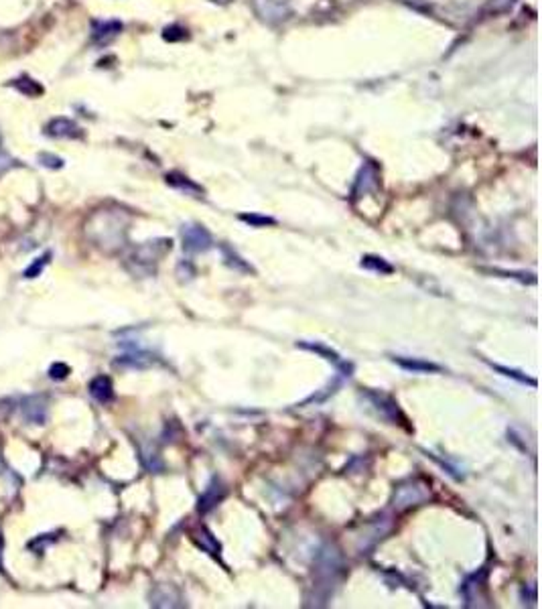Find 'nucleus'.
<instances>
[{"label":"nucleus","mask_w":542,"mask_h":609,"mask_svg":"<svg viewBox=\"0 0 542 609\" xmlns=\"http://www.w3.org/2000/svg\"><path fill=\"white\" fill-rule=\"evenodd\" d=\"M242 222H246L250 227H267V225H274L276 220L269 218V216H260V214H242L240 216Z\"/></svg>","instance_id":"nucleus-23"},{"label":"nucleus","mask_w":542,"mask_h":609,"mask_svg":"<svg viewBox=\"0 0 542 609\" xmlns=\"http://www.w3.org/2000/svg\"><path fill=\"white\" fill-rule=\"evenodd\" d=\"M23 412H25V419H27V421L41 425V423L45 421L47 408H45L43 402H39V398H33V400H27V402H25Z\"/></svg>","instance_id":"nucleus-19"},{"label":"nucleus","mask_w":542,"mask_h":609,"mask_svg":"<svg viewBox=\"0 0 542 609\" xmlns=\"http://www.w3.org/2000/svg\"><path fill=\"white\" fill-rule=\"evenodd\" d=\"M181 240H183V250L189 254H199L208 252L214 248V238L212 234L199 225V223H187L181 227Z\"/></svg>","instance_id":"nucleus-3"},{"label":"nucleus","mask_w":542,"mask_h":609,"mask_svg":"<svg viewBox=\"0 0 542 609\" xmlns=\"http://www.w3.org/2000/svg\"><path fill=\"white\" fill-rule=\"evenodd\" d=\"M193 540H195V545L201 551H206V553L212 554V556H219V543H217L216 536L208 528H199L197 532H193Z\"/></svg>","instance_id":"nucleus-17"},{"label":"nucleus","mask_w":542,"mask_h":609,"mask_svg":"<svg viewBox=\"0 0 542 609\" xmlns=\"http://www.w3.org/2000/svg\"><path fill=\"white\" fill-rule=\"evenodd\" d=\"M516 0H489V10L491 12H506L514 6Z\"/></svg>","instance_id":"nucleus-28"},{"label":"nucleus","mask_w":542,"mask_h":609,"mask_svg":"<svg viewBox=\"0 0 542 609\" xmlns=\"http://www.w3.org/2000/svg\"><path fill=\"white\" fill-rule=\"evenodd\" d=\"M45 134L51 138H77L82 136V128L71 118H53L45 126Z\"/></svg>","instance_id":"nucleus-9"},{"label":"nucleus","mask_w":542,"mask_h":609,"mask_svg":"<svg viewBox=\"0 0 542 609\" xmlns=\"http://www.w3.org/2000/svg\"><path fill=\"white\" fill-rule=\"evenodd\" d=\"M49 258H51V254H43L41 258H37V260H35V264H31V266L27 269L25 277H27V278L39 277V275H41V271L45 269V264L49 262Z\"/></svg>","instance_id":"nucleus-26"},{"label":"nucleus","mask_w":542,"mask_h":609,"mask_svg":"<svg viewBox=\"0 0 542 609\" xmlns=\"http://www.w3.org/2000/svg\"><path fill=\"white\" fill-rule=\"evenodd\" d=\"M484 273H489V275H497V277L502 278H516V280H520V282H530V284H534L537 282V275H526V273H508V271H497V269H493V271H484Z\"/></svg>","instance_id":"nucleus-24"},{"label":"nucleus","mask_w":542,"mask_h":609,"mask_svg":"<svg viewBox=\"0 0 542 609\" xmlns=\"http://www.w3.org/2000/svg\"><path fill=\"white\" fill-rule=\"evenodd\" d=\"M362 396H364L366 402L378 412L380 419H384V421H388V423H392V425H402V423H406L404 414H402L400 408H398V402H396L392 396H388V394H384V392H378V390H370V388L364 390Z\"/></svg>","instance_id":"nucleus-2"},{"label":"nucleus","mask_w":542,"mask_h":609,"mask_svg":"<svg viewBox=\"0 0 542 609\" xmlns=\"http://www.w3.org/2000/svg\"><path fill=\"white\" fill-rule=\"evenodd\" d=\"M151 606L155 608H181V593L175 585H157L151 593Z\"/></svg>","instance_id":"nucleus-10"},{"label":"nucleus","mask_w":542,"mask_h":609,"mask_svg":"<svg viewBox=\"0 0 542 609\" xmlns=\"http://www.w3.org/2000/svg\"><path fill=\"white\" fill-rule=\"evenodd\" d=\"M360 264H362V269L372 271V273H378V275H392L394 273V266L390 262H386L384 258L374 256V254H366Z\"/></svg>","instance_id":"nucleus-20"},{"label":"nucleus","mask_w":542,"mask_h":609,"mask_svg":"<svg viewBox=\"0 0 542 609\" xmlns=\"http://www.w3.org/2000/svg\"><path fill=\"white\" fill-rule=\"evenodd\" d=\"M90 394L102 402V404H108L110 400L114 398V386H112V380L108 376H98L90 382Z\"/></svg>","instance_id":"nucleus-16"},{"label":"nucleus","mask_w":542,"mask_h":609,"mask_svg":"<svg viewBox=\"0 0 542 609\" xmlns=\"http://www.w3.org/2000/svg\"><path fill=\"white\" fill-rule=\"evenodd\" d=\"M378 189V171L372 163H366V165L360 169L358 177H356V185H354V197H362L370 191H376Z\"/></svg>","instance_id":"nucleus-8"},{"label":"nucleus","mask_w":542,"mask_h":609,"mask_svg":"<svg viewBox=\"0 0 542 609\" xmlns=\"http://www.w3.org/2000/svg\"><path fill=\"white\" fill-rule=\"evenodd\" d=\"M396 366H400L406 372L412 374H439L443 372V368L434 362H429L425 358H410V356H392L390 358Z\"/></svg>","instance_id":"nucleus-7"},{"label":"nucleus","mask_w":542,"mask_h":609,"mask_svg":"<svg viewBox=\"0 0 542 609\" xmlns=\"http://www.w3.org/2000/svg\"><path fill=\"white\" fill-rule=\"evenodd\" d=\"M219 248H221L225 266H230V269H234L236 273H242V275H254V269H252V266H250V264H248L236 250H232V248L225 246V244H221Z\"/></svg>","instance_id":"nucleus-15"},{"label":"nucleus","mask_w":542,"mask_h":609,"mask_svg":"<svg viewBox=\"0 0 542 609\" xmlns=\"http://www.w3.org/2000/svg\"><path fill=\"white\" fill-rule=\"evenodd\" d=\"M225 496V488H223V484L219 482V480H214L208 488H206V492L199 496V501H197V512H201V514H208L210 510H214L217 504L223 499Z\"/></svg>","instance_id":"nucleus-12"},{"label":"nucleus","mask_w":542,"mask_h":609,"mask_svg":"<svg viewBox=\"0 0 542 609\" xmlns=\"http://www.w3.org/2000/svg\"><path fill=\"white\" fill-rule=\"evenodd\" d=\"M163 39L164 41H171V43L183 41V39H187V31L183 27H179V25H171V27H167L163 31Z\"/></svg>","instance_id":"nucleus-25"},{"label":"nucleus","mask_w":542,"mask_h":609,"mask_svg":"<svg viewBox=\"0 0 542 609\" xmlns=\"http://www.w3.org/2000/svg\"><path fill=\"white\" fill-rule=\"evenodd\" d=\"M297 347L307 349V351H313V353H317L319 358H323L325 362L333 364L335 370H337V376H341V378H349V376L354 374V364L341 360V356H339L335 349H331L329 345L321 343V341H299Z\"/></svg>","instance_id":"nucleus-5"},{"label":"nucleus","mask_w":542,"mask_h":609,"mask_svg":"<svg viewBox=\"0 0 542 609\" xmlns=\"http://www.w3.org/2000/svg\"><path fill=\"white\" fill-rule=\"evenodd\" d=\"M254 12L264 21V23H282L291 16V6L286 0H252Z\"/></svg>","instance_id":"nucleus-6"},{"label":"nucleus","mask_w":542,"mask_h":609,"mask_svg":"<svg viewBox=\"0 0 542 609\" xmlns=\"http://www.w3.org/2000/svg\"><path fill=\"white\" fill-rule=\"evenodd\" d=\"M429 498H431V490L427 484H423L419 480L406 482V484H400L394 492V508L404 510L410 506H419Z\"/></svg>","instance_id":"nucleus-4"},{"label":"nucleus","mask_w":542,"mask_h":609,"mask_svg":"<svg viewBox=\"0 0 542 609\" xmlns=\"http://www.w3.org/2000/svg\"><path fill=\"white\" fill-rule=\"evenodd\" d=\"M120 31H122V23L120 21H98V23H94L92 39L98 45H108V43H112L120 35Z\"/></svg>","instance_id":"nucleus-11"},{"label":"nucleus","mask_w":542,"mask_h":609,"mask_svg":"<svg viewBox=\"0 0 542 609\" xmlns=\"http://www.w3.org/2000/svg\"><path fill=\"white\" fill-rule=\"evenodd\" d=\"M10 166H14V161H12L6 153L0 151V175H4Z\"/></svg>","instance_id":"nucleus-30"},{"label":"nucleus","mask_w":542,"mask_h":609,"mask_svg":"<svg viewBox=\"0 0 542 609\" xmlns=\"http://www.w3.org/2000/svg\"><path fill=\"white\" fill-rule=\"evenodd\" d=\"M486 364H488L491 370H495L497 374H502V376H506V378H512V380H516V382H520V384H528V386L537 388L539 386V382L534 380V378H530L528 374H524V372H520V370H514V368H504V366H500V364H493V362H489V360H484Z\"/></svg>","instance_id":"nucleus-18"},{"label":"nucleus","mask_w":542,"mask_h":609,"mask_svg":"<svg viewBox=\"0 0 542 609\" xmlns=\"http://www.w3.org/2000/svg\"><path fill=\"white\" fill-rule=\"evenodd\" d=\"M341 380H343V378H341V376H337V378H335V380H333L329 386L321 388L319 392L311 394V396H309V398H305V400H303L299 406H309V404H313V402H315V404H319V402H325L327 398H329V396H333V394L337 392V388L341 386Z\"/></svg>","instance_id":"nucleus-21"},{"label":"nucleus","mask_w":542,"mask_h":609,"mask_svg":"<svg viewBox=\"0 0 542 609\" xmlns=\"http://www.w3.org/2000/svg\"><path fill=\"white\" fill-rule=\"evenodd\" d=\"M49 376L53 380H65L69 376V366H65V364H53L49 368Z\"/></svg>","instance_id":"nucleus-27"},{"label":"nucleus","mask_w":542,"mask_h":609,"mask_svg":"<svg viewBox=\"0 0 542 609\" xmlns=\"http://www.w3.org/2000/svg\"><path fill=\"white\" fill-rule=\"evenodd\" d=\"M12 86H14L21 94H25V96H39V94H43V88H41L35 79H29V77L14 79Z\"/></svg>","instance_id":"nucleus-22"},{"label":"nucleus","mask_w":542,"mask_h":609,"mask_svg":"<svg viewBox=\"0 0 542 609\" xmlns=\"http://www.w3.org/2000/svg\"><path fill=\"white\" fill-rule=\"evenodd\" d=\"M39 163L43 166H49V169H59V166H63V159H59V157H55V155L41 153V155H39Z\"/></svg>","instance_id":"nucleus-29"},{"label":"nucleus","mask_w":542,"mask_h":609,"mask_svg":"<svg viewBox=\"0 0 542 609\" xmlns=\"http://www.w3.org/2000/svg\"><path fill=\"white\" fill-rule=\"evenodd\" d=\"M167 183L171 185V187H175V189H179V191H185L187 195H195V197H199V195H204V189L195 183V181H191L187 175H183V173H167Z\"/></svg>","instance_id":"nucleus-14"},{"label":"nucleus","mask_w":542,"mask_h":609,"mask_svg":"<svg viewBox=\"0 0 542 609\" xmlns=\"http://www.w3.org/2000/svg\"><path fill=\"white\" fill-rule=\"evenodd\" d=\"M171 248H173V240H169V238H157V240L145 242L130 252L128 269L138 277H151V275H155L161 258L167 252H171Z\"/></svg>","instance_id":"nucleus-1"},{"label":"nucleus","mask_w":542,"mask_h":609,"mask_svg":"<svg viewBox=\"0 0 542 609\" xmlns=\"http://www.w3.org/2000/svg\"><path fill=\"white\" fill-rule=\"evenodd\" d=\"M212 2H217V4H225L227 0H212Z\"/></svg>","instance_id":"nucleus-31"},{"label":"nucleus","mask_w":542,"mask_h":609,"mask_svg":"<svg viewBox=\"0 0 542 609\" xmlns=\"http://www.w3.org/2000/svg\"><path fill=\"white\" fill-rule=\"evenodd\" d=\"M155 356L147 353V351H130V353H124L120 356L114 364L116 366H124V368H136V370H145V368H151L155 366Z\"/></svg>","instance_id":"nucleus-13"}]
</instances>
